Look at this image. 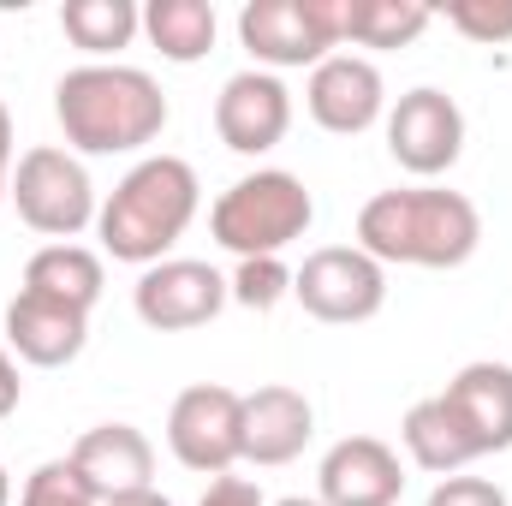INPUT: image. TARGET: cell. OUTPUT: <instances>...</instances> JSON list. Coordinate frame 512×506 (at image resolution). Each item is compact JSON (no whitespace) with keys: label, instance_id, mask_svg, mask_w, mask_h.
<instances>
[{"label":"cell","instance_id":"ba28073f","mask_svg":"<svg viewBox=\"0 0 512 506\" xmlns=\"http://www.w3.org/2000/svg\"><path fill=\"white\" fill-rule=\"evenodd\" d=\"M292 298L304 304V316H316L328 328H352V322L382 316L387 268L358 245H328V251L304 256V268L292 274Z\"/></svg>","mask_w":512,"mask_h":506},{"label":"cell","instance_id":"7c38bea8","mask_svg":"<svg viewBox=\"0 0 512 506\" xmlns=\"http://www.w3.org/2000/svg\"><path fill=\"white\" fill-rule=\"evenodd\" d=\"M215 131L233 155H268L292 131V90L274 72H233L215 96Z\"/></svg>","mask_w":512,"mask_h":506},{"label":"cell","instance_id":"8992f818","mask_svg":"<svg viewBox=\"0 0 512 506\" xmlns=\"http://www.w3.org/2000/svg\"><path fill=\"white\" fill-rule=\"evenodd\" d=\"M239 42L251 48L256 72L322 66L340 48V0H251L239 12Z\"/></svg>","mask_w":512,"mask_h":506},{"label":"cell","instance_id":"7a4b0ae2","mask_svg":"<svg viewBox=\"0 0 512 506\" xmlns=\"http://www.w3.org/2000/svg\"><path fill=\"white\" fill-rule=\"evenodd\" d=\"M54 120L78 155H131L167 131V96L137 66H78L54 84Z\"/></svg>","mask_w":512,"mask_h":506},{"label":"cell","instance_id":"7402d4cb","mask_svg":"<svg viewBox=\"0 0 512 506\" xmlns=\"http://www.w3.org/2000/svg\"><path fill=\"white\" fill-rule=\"evenodd\" d=\"M60 30L72 36V48L96 54V66H108V54L131 48V36L143 30V12L131 0H66Z\"/></svg>","mask_w":512,"mask_h":506},{"label":"cell","instance_id":"4316f807","mask_svg":"<svg viewBox=\"0 0 512 506\" xmlns=\"http://www.w3.org/2000/svg\"><path fill=\"white\" fill-rule=\"evenodd\" d=\"M197 506H268V501H262V489L245 483V477H215L209 495H203Z\"/></svg>","mask_w":512,"mask_h":506},{"label":"cell","instance_id":"ffe728a7","mask_svg":"<svg viewBox=\"0 0 512 506\" xmlns=\"http://www.w3.org/2000/svg\"><path fill=\"white\" fill-rule=\"evenodd\" d=\"M143 30L161 48V60L197 66L215 48V6L209 0H149L143 6Z\"/></svg>","mask_w":512,"mask_h":506},{"label":"cell","instance_id":"5bb4252c","mask_svg":"<svg viewBox=\"0 0 512 506\" xmlns=\"http://www.w3.org/2000/svg\"><path fill=\"white\" fill-rule=\"evenodd\" d=\"M316 489L322 506H393L405 495V465L376 435H346L322 453Z\"/></svg>","mask_w":512,"mask_h":506},{"label":"cell","instance_id":"603a6c76","mask_svg":"<svg viewBox=\"0 0 512 506\" xmlns=\"http://www.w3.org/2000/svg\"><path fill=\"white\" fill-rule=\"evenodd\" d=\"M227 292H233V304H245V310H274V304L292 292V268H286L280 256H251V262H239V274L227 280Z\"/></svg>","mask_w":512,"mask_h":506},{"label":"cell","instance_id":"5b68a950","mask_svg":"<svg viewBox=\"0 0 512 506\" xmlns=\"http://www.w3.org/2000/svg\"><path fill=\"white\" fill-rule=\"evenodd\" d=\"M12 209L30 233L54 239V245H72L102 209H96V185L84 173V161L72 149H54V143H36L18 155L12 167Z\"/></svg>","mask_w":512,"mask_h":506},{"label":"cell","instance_id":"f546056e","mask_svg":"<svg viewBox=\"0 0 512 506\" xmlns=\"http://www.w3.org/2000/svg\"><path fill=\"white\" fill-rule=\"evenodd\" d=\"M108 506H173V501L155 495V489H143V495H126V501H108Z\"/></svg>","mask_w":512,"mask_h":506},{"label":"cell","instance_id":"1f68e13d","mask_svg":"<svg viewBox=\"0 0 512 506\" xmlns=\"http://www.w3.org/2000/svg\"><path fill=\"white\" fill-rule=\"evenodd\" d=\"M274 506H322V501H304V495H286V501H274Z\"/></svg>","mask_w":512,"mask_h":506},{"label":"cell","instance_id":"484cf974","mask_svg":"<svg viewBox=\"0 0 512 506\" xmlns=\"http://www.w3.org/2000/svg\"><path fill=\"white\" fill-rule=\"evenodd\" d=\"M429 506H507V489L489 477H441Z\"/></svg>","mask_w":512,"mask_h":506},{"label":"cell","instance_id":"4dcf8cb0","mask_svg":"<svg viewBox=\"0 0 512 506\" xmlns=\"http://www.w3.org/2000/svg\"><path fill=\"white\" fill-rule=\"evenodd\" d=\"M0 506H12V477H6V465H0Z\"/></svg>","mask_w":512,"mask_h":506},{"label":"cell","instance_id":"8fae6325","mask_svg":"<svg viewBox=\"0 0 512 506\" xmlns=\"http://www.w3.org/2000/svg\"><path fill=\"white\" fill-rule=\"evenodd\" d=\"M304 108H310L316 126L334 131V137L370 131L387 108V84H382V72H376V60H364V54H328L310 72V84H304Z\"/></svg>","mask_w":512,"mask_h":506},{"label":"cell","instance_id":"9a60e30c","mask_svg":"<svg viewBox=\"0 0 512 506\" xmlns=\"http://www.w3.org/2000/svg\"><path fill=\"white\" fill-rule=\"evenodd\" d=\"M90 340V310H72L60 298L24 292L6 304V352H18L30 370H66Z\"/></svg>","mask_w":512,"mask_h":506},{"label":"cell","instance_id":"cb8c5ba5","mask_svg":"<svg viewBox=\"0 0 512 506\" xmlns=\"http://www.w3.org/2000/svg\"><path fill=\"white\" fill-rule=\"evenodd\" d=\"M18 506H102V501L78 483L72 459H48V465H36V471L24 477V495H18Z\"/></svg>","mask_w":512,"mask_h":506},{"label":"cell","instance_id":"f1b7e54d","mask_svg":"<svg viewBox=\"0 0 512 506\" xmlns=\"http://www.w3.org/2000/svg\"><path fill=\"white\" fill-rule=\"evenodd\" d=\"M0 167H12V114L0 102Z\"/></svg>","mask_w":512,"mask_h":506},{"label":"cell","instance_id":"277c9868","mask_svg":"<svg viewBox=\"0 0 512 506\" xmlns=\"http://www.w3.org/2000/svg\"><path fill=\"white\" fill-rule=\"evenodd\" d=\"M316 221V203L304 191L298 173H280V167H262V173H245L233 179L215 209H209V233L215 245L251 262V256H280L292 239H304Z\"/></svg>","mask_w":512,"mask_h":506},{"label":"cell","instance_id":"ac0fdd59","mask_svg":"<svg viewBox=\"0 0 512 506\" xmlns=\"http://www.w3.org/2000/svg\"><path fill=\"white\" fill-rule=\"evenodd\" d=\"M399 441H405L411 465H417V471H435V477H459V471L477 459L471 435L459 429V417L447 411V399H441V393H435V399H417V405L405 411Z\"/></svg>","mask_w":512,"mask_h":506},{"label":"cell","instance_id":"2e32d148","mask_svg":"<svg viewBox=\"0 0 512 506\" xmlns=\"http://www.w3.org/2000/svg\"><path fill=\"white\" fill-rule=\"evenodd\" d=\"M316 435V405L286 387V381H268L245 393V459L251 465H292Z\"/></svg>","mask_w":512,"mask_h":506},{"label":"cell","instance_id":"52a82bcc","mask_svg":"<svg viewBox=\"0 0 512 506\" xmlns=\"http://www.w3.org/2000/svg\"><path fill=\"white\" fill-rule=\"evenodd\" d=\"M167 447L197 477H227L245 459V393L221 381H197L167 411Z\"/></svg>","mask_w":512,"mask_h":506},{"label":"cell","instance_id":"83f0119b","mask_svg":"<svg viewBox=\"0 0 512 506\" xmlns=\"http://www.w3.org/2000/svg\"><path fill=\"white\" fill-rule=\"evenodd\" d=\"M18 399H24V381H18V364H12V352L0 346V423L18 411Z\"/></svg>","mask_w":512,"mask_h":506},{"label":"cell","instance_id":"e0dca14e","mask_svg":"<svg viewBox=\"0 0 512 506\" xmlns=\"http://www.w3.org/2000/svg\"><path fill=\"white\" fill-rule=\"evenodd\" d=\"M441 399L459 417V429L471 435L477 459L512 447V364H465L459 376L447 381Z\"/></svg>","mask_w":512,"mask_h":506},{"label":"cell","instance_id":"4fadbf2b","mask_svg":"<svg viewBox=\"0 0 512 506\" xmlns=\"http://www.w3.org/2000/svg\"><path fill=\"white\" fill-rule=\"evenodd\" d=\"M66 459H72L78 483H84L102 506L155 489V483H149V477H155V447H149V435L131 429V423H96V429H84Z\"/></svg>","mask_w":512,"mask_h":506},{"label":"cell","instance_id":"44dd1931","mask_svg":"<svg viewBox=\"0 0 512 506\" xmlns=\"http://www.w3.org/2000/svg\"><path fill=\"white\" fill-rule=\"evenodd\" d=\"M429 6L423 0H340V42L358 48H405L429 30Z\"/></svg>","mask_w":512,"mask_h":506},{"label":"cell","instance_id":"d4e9b609","mask_svg":"<svg viewBox=\"0 0 512 506\" xmlns=\"http://www.w3.org/2000/svg\"><path fill=\"white\" fill-rule=\"evenodd\" d=\"M447 24L483 48L512 42V0H447Z\"/></svg>","mask_w":512,"mask_h":506},{"label":"cell","instance_id":"30bf717a","mask_svg":"<svg viewBox=\"0 0 512 506\" xmlns=\"http://www.w3.org/2000/svg\"><path fill=\"white\" fill-rule=\"evenodd\" d=\"M387 155L417 173V179H435L447 173L459 155H465V114L447 90H405L387 114Z\"/></svg>","mask_w":512,"mask_h":506},{"label":"cell","instance_id":"6da1fadb","mask_svg":"<svg viewBox=\"0 0 512 506\" xmlns=\"http://www.w3.org/2000/svg\"><path fill=\"white\" fill-rule=\"evenodd\" d=\"M483 245V215L465 191L447 185H405L376 191L358 209V251L399 268H459Z\"/></svg>","mask_w":512,"mask_h":506},{"label":"cell","instance_id":"3957f363","mask_svg":"<svg viewBox=\"0 0 512 506\" xmlns=\"http://www.w3.org/2000/svg\"><path fill=\"white\" fill-rule=\"evenodd\" d=\"M197 203H203V185H197L191 161H179V155H143L126 179L108 191V203L96 215L102 251L114 256V262H137V268L167 262V251L197 221Z\"/></svg>","mask_w":512,"mask_h":506},{"label":"cell","instance_id":"9c48e42d","mask_svg":"<svg viewBox=\"0 0 512 506\" xmlns=\"http://www.w3.org/2000/svg\"><path fill=\"white\" fill-rule=\"evenodd\" d=\"M227 304H233L227 280L209 262H191V256H167V262L143 268V280L131 286V310L155 334H191V328L215 322Z\"/></svg>","mask_w":512,"mask_h":506},{"label":"cell","instance_id":"d6986e66","mask_svg":"<svg viewBox=\"0 0 512 506\" xmlns=\"http://www.w3.org/2000/svg\"><path fill=\"white\" fill-rule=\"evenodd\" d=\"M24 292L60 298L72 310H96V298H102V256L84 251V245H42L24 262Z\"/></svg>","mask_w":512,"mask_h":506},{"label":"cell","instance_id":"d6a6232c","mask_svg":"<svg viewBox=\"0 0 512 506\" xmlns=\"http://www.w3.org/2000/svg\"><path fill=\"white\" fill-rule=\"evenodd\" d=\"M6 191H12V173H6V167H0V203H6Z\"/></svg>","mask_w":512,"mask_h":506}]
</instances>
